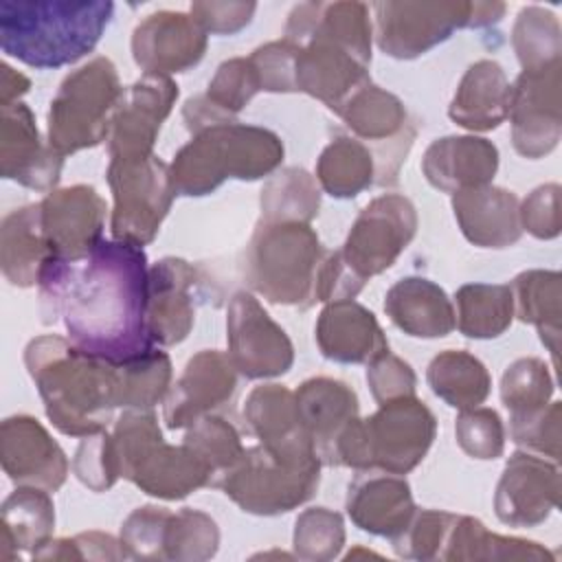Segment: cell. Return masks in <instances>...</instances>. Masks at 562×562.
I'll return each mask as SVG.
<instances>
[{
	"label": "cell",
	"mask_w": 562,
	"mask_h": 562,
	"mask_svg": "<svg viewBox=\"0 0 562 562\" xmlns=\"http://www.w3.org/2000/svg\"><path fill=\"white\" fill-rule=\"evenodd\" d=\"M108 182L114 193V239L134 246L149 244L176 195L167 165L154 154L138 160H112Z\"/></svg>",
	"instance_id": "cell-11"
},
{
	"label": "cell",
	"mask_w": 562,
	"mask_h": 562,
	"mask_svg": "<svg viewBox=\"0 0 562 562\" xmlns=\"http://www.w3.org/2000/svg\"><path fill=\"white\" fill-rule=\"evenodd\" d=\"M0 171L29 189H50L61 171V156L44 145L31 110L15 101L2 105L0 119Z\"/></svg>",
	"instance_id": "cell-20"
},
{
	"label": "cell",
	"mask_w": 562,
	"mask_h": 562,
	"mask_svg": "<svg viewBox=\"0 0 562 562\" xmlns=\"http://www.w3.org/2000/svg\"><path fill=\"white\" fill-rule=\"evenodd\" d=\"M345 540L342 520L338 514L314 507L301 514L294 531V547L303 558H331Z\"/></svg>",
	"instance_id": "cell-46"
},
{
	"label": "cell",
	"mask_w": 562,
	"mask_h": 562,
	"mask_svg": "<svg viewBox=\"0 0 562 562\" xmlns=\"http://www.w3.org/2000/svg\"><path fill=\"white\" fill-rule=\"evenodd\" d=\"M520 222L536 237H555L558 235V187H540L536 189L522 204Z\"/></svg>",
	"instance_id": "cell-54"
},
{
	"label": "cell",
	"mask_w": 562,
	"mask_h": 562,
	"mask_svg": "<svg viewBox=\"0 0 562 562\" xmlns=\"http://www.w3.org/2000/svg\"><path fill=\"white\" fill-rule=\"evenodd\" d=\"M391 321L417 338H439L452 331L454 310L446 292L428 279L406 277L397 281L384 301Z\"/></svg>",
	"instance_id": "cell-31"
},
{
	"label": "cell",
	"mask_w": 562,
	"mask_h": 562,
	"mask_svg": "<svg viewBox=\"0 0 562 562\" xmlns=\"http://www.w3.org/2000/svg\"><path fill=\"white\" fill-rule=\"evenodd\" d=\"M125 90L116 68L105 57H94L70 72L48 110V145L64 158L83 147H94L110 136Z\"/></svg>",
	"instance_id": "cell-9"
},
{
	"label": "cell",
	"mask_w": 562,
	"mask_h": 562,
	"mask_svg": "<svg viewBox=\"0 0 562 562\" xmlns=\"http://www.w3.org/2000/svg\"><path fill=\"white\" fill-rule=\"evenodd\" d=\"M367 382L371 386L373 397L380 404L413 395L417 384L413 369L404 360L391 356L389 351L371 360V367L367 369Z\"/></svg>",
	"instance_id": "cell-52"
},
{
	"label": "cell",
	"mask_w": 562,
	"mask_h": 562,
	"mask_svg": "<svg viewBox=\"0 0 562 562\" xmlns=\"http://www.w3.org/2000/svg\"><path fill=\"white\" fill-rule=\"evenodd\" d=\"M454 217L463 235L483 248H505L520 237V209L512 191L474 187L452 198Z\"/></svg>",
	"instance_id": "cell-28"
},
{
	"label": "cell",
	"mask_w": 562,
	"mask_h": 562,
	"mask_svg": "<svg viewBox=\"0 0 562 562\" xmlns=\"http://www.w3.org/2000/svg\"><path fill=\"white\" fill-rule=\"evenodd\" d=\"M417 215L411 200L397 193L380 195L362 209L340 250L345 263L367 281L391 268L413 239Z\"/></svg>",
	"instance_id": "cell-13"
},
{
	"label": "cell",
	"mask_w": 562,
	"mask_h": 562,
	"mask_svg": "<svg viewBox=\"0 0 562 562\" xmlns=\"http://www.w3.org/2000/svg\"><path fill=\"white\" fill-rule=\"evenodd\" d=\"M0 457L7 476L18 485L55 492L68 474V461L61 448L29 415H15L2 422Z\"/></svg>",
	"instance_id": "cell-19"
},
{
	"label": "cell",
	"mask_w": 562,
	"mask_h": 562,
	"mask_svg": "<svg viewBox=\"0 0 562 562\" xmlns=\"http://www.w3.org/2000/svg\"><path fill=\"white\" fill-rule=\"evenodd\" d=\"M55 525L53 503L42 487L22 485L2 503V555L9 549H33L48 542Z\"/></svg>",
	"instance_id": "cell-33"
},
{
	"label": "cell",
	"mask_w": 562,
	"mask_h": 562,
	"mask_svg": "<svg viewBox=\"0 0 562 562\" xmlns=\"http://www.w3.org/2000/svg\"><path fill=\"white\" fill-rule=\"evenodd\" d=\"M426 378L437 397L461 411L479 406L490 393L487 369L468 351L435 356Z\"/></svg>",
	"instance_id": "cell-34"
},
{
	"label": "cell",
	"mask_w": 562,
	"mask_h": 562,
	"mask_svg": "<svg viewBox=\"0 0 562 562\" xmlns=\"http://www.w3.org/2000/svg\"><path fill=\"white\" fill-rule=\"evenodd\" d=\"M72 470L77 479L94 492L112 487V483L121 476L114 439L108 437L103 430L97 435H88L77 448Z\"/></svg>",
	"instance_id": "cell-45"
},
{
	"label": "cell",
	"mask_w": 562,
	"mask_h": 562,
	"mask_svg": "<svg viewBox=\"0 0 562 562\" xmlns=\"http://www.w3.org/2000/svg\"><path fill=\"white\" fill-rule=\"evenodd\" d=\"M459 446L474 459H496L503 452V424L492 408H468L459 415L457 426Z\"/></svg>",
	"instance_id": "cell-47"
},
{
	"label": "cell",
	"mask_w": 562,
	"mask_h": 562,
	"mask_svg": "<svg viewBox=\"0 0 562 562\" xmlns=\"http://www.w3.org/2000/svg\"><path fill=\"white\" fill-rule=\"evenodd\" d=\"M452 518V514L443 512H417L408 520L406 529L393 538V547L406 558H435L439 555V547L446 542Z\"/></svg>",
	"instance_id": "cell-48"
},
{
	"label": "cell",
	"mask_w": 562,
	"mask_h": 562,
	"mask_svg": "<svg viewBox=\"0 0 562 562\" xmlns=\"http://www.w3.org/2000/svg\"><path fill=\"white\" fill-rule=\"evenodd\" d=\"M244 417L261 446L288 461H321L299 417L294 395L277 384L257 386L244 406Z\"/></svg>",
	"instance_id": "cell-22"
},
{
	"label": "cell",
	"mask_w": 562,
	"mask_h": 562,
	"mask_svg": "<svg viewBox=\"0 0 562 562\" xmlns=\"http://www.w3.org/2000/svg\"><path fill=\"white\" fill-rule=\"evenodd\" d=\"M558 70L560 61L538 70H522L516 86H512L514 147L527 158H538L558 143Z\"/></svg>",
	"instance_id": "cell-16"
},
{
	"label": "cell",
	"mask_w": 562,
	"mask_h": 562,
	"mask_svg": "<svg viewBox=\"0 0 562 562\" xmlns=\"http://www.w3.org/2000/svg\"><path fill=\"white\" fill-rule=\"evenodd\" d=\"M498 167V151L485 138L446 136L435 140L426 154L422 169L432 187L446 193L487 184Z\"/></svg>",
	"instance_id": "cell-25"
},
{
	"label": "cell",
	"mask_w": 562,
	"mask_h": 562,
	"mask_svg": "<svg viewBox=\"0 0 562 562\" xmlns=\"http://www.w3.org/2000/svg\"><path fill=\"white\" fill-rule=\"evenodd\" d=\"M316 342L336 362H369L389 351L375 316L353 301H336L321 312Z\"/></svg>",
	"instance_id": "cell-26"
},
{
	"label": "cell",
	"mask_w": 562,
	"mask_h": 562,
	"mask_svg": "<svg viewBox=\"0 0 562 562\" xmlns=\"http://www.w3.org/2000/svg\"><path fill=\"white\" fill-rule=\"evenodd\" d=\"M553 408H555V404L549 408V413L542 406V408H536L529 413L512 415L509 428H512L514 441L522 448H529L540 454L547 452L549 457L558 459V413H560V408L551 415Z\"/></svg>",
	"instance_id": "cell-51"
},
{
	"label": "cell",
	"mask_w": 562,
	"mask_h": 562,
	"mask_svg": "<svg viewBox=\"0 0 562 562\" xmlns=\"http://www.w3.org/2000/svg\"><path fill=\"white\" fill-rule=\"evenodd\" d=\"M362 138L386 140L406 130V110L397 97L380 90L371 81L362 86L338 112Z\"/></svg>",
	"instance_id": "cell-37"
},
{
	"label": "cell",
	"mask_w": 562,
	"mask_h": 562,
	"mask_svg": "<svg viewBox=\"0 0 562 562\" xmlns=\"http://www.w3.org/2000/svg\"><path fill=\"white\" fill-rule=\"evenodd\" d=\"M195 268L182 259H162L149 268V334L158 345L187 338L195 318Z\"/></svg>",
	"instance_id": "cell-23"
},
{
	"label": "cell",
	"mask_w": 562,
	"mask_h": 562,
	"mask_svg": "<svg viewBox=\"0 0 562 562\" xmlns=\"http://www.w3.org/2000/svg\"><path fill=\"white\" fill-rule=\"evenodd\" d=\"M26 90H29V79L24 75L15 72L11 66L2 64V72H0V105L15 103Z\"/></svg>",
	"instance_id": "cell-55"
},
{
	"label": "cell",
	"mask_w": 562,
	"mask_h": 562,
	"mask_svg": "<svg viewBox=\"0 0 562 562\" xmlns=\"http://www.w3.org/2000/svg\"><path fill=\"white\" fill-rule=\"evenodd\" d=\"M560 277L558 272H522L514 281L516 310L520 321L536 323L542 342L549 345L551 353L558 351V316H560Z\"/></svg>",
	"instance_id": "cell-39"
},
{
	"label": "cell",
	"mask_w": 562,
	"mask_h": 562,
	"mask_svg": "<svg viewBox=\"0 0 562 562\" xmlns=\"http://www.w3.org/2000/svg\"><path fill=\"white\" fill-rule=\"evenodd\" d=\"M321 206V193L305 169H285L261 191V222H303L307 224Z\"/></svg>",
	"instance_id": "cell-38"
},
{
	"label": "cell",
	"mask_w": 562,
	"mask_h": 562,
	"mask_svg": "<svg viewBox=\"0 0 562 562\" xmlns=\"http://www.w3.org/2000/svg\"><path fill=\"white\" fill-rule=\"evenodd\" d=\"M318 468L321 461H288L259 446L244 450L220 487L244 512L272 516L290 512L314 494Z\"/></svg>",
	"instance_id": "cell-10"
},
{
	"label": "cell",
	"mask_w": 562,
	"mask_h": 562,
	"mask_svg": "<svg viewBox=\"0 0 562 562\" xmlns=\"http://www.w3.org/2000/svg\"><path fill=\"white\" fill-rule=\"evenodd\" d=\"M347 512L360 529L395 538L406 529L415 507L406 481L386 474H367L349 485Z\"/></svg>",
	"instance_id": "cell-29"
},
{
	"label": "cell",
	"mask_w": 562,
	"mask_h": 562,
	"mask_svg": "<svg viewBox=\"0 0 562 562\" xmlns=\"http://www.w3.org/2000/svg\"><path fill=\"white\" fill-rule=\"evenodd\" d=\"M40 314L61 321L79 351L125 364L151 353L149 268L140 246L101 239L81 257H50L37 279Z\"/></svg>",
	"instance_id": "cell-1"
},
{
	"label": "cell",
	"mask_w": 562,
	"mask_h": 562,
	"mask_svg": "<svg viewBox=\"0 0 562 562\" xmlns=\"http://www.w3.org/2000/svg\"><path fill=\"white\" fill-rule=\"evenodd\" d=\"M248 59L259 77L261 90H268V92L296 90V77H294L296 46L292 42L288 40L270 42L266 46H259Z\"/></svg>",
	"instance_id": "cell-49"
},
{
	"label": "cell",
	"mask_w": 562,
	"mask_h": 562,
	"mask_svg": "<svg viewBox=\"0 0 562 562\" xmlns=\"http://www.w3.org/2000/svg\"><path fill=\"white\" fill-rule=\"evenodd\" d=\"M283 40L296 46V90L321 99L329 110L340 112L369 83L371 22L367 4H296L288 15Z\"/></svg>",
	"instance_id": "cell-2"
},
{
	"label": "cell",
	"mask_w": 562,
	"mask_h": 562,
	"mask_svg": "<svg viewBox=\"0 0 562 562\" xmlns=\"http://www.w3.org/2000/svg\"><path fill=\"white\" fill-rule=\"evenodd\" d=\"M112 439L121 474L151 496L182 498L213 485L204 463L184 443L176 448L162 441L154 413L145 408L123 413Z\"/></svg>",
	"instance_id": "cell-8"
},
{
	"label": "cell",
	"mask_w": 562,
	"mask_h": 562,
	"mask_svg": "<svg viewBox=\"0 0 562 562\" xmlns=\"http://www.w3.org/2000/svg\"><path fill=\"white\" fill-rule=\"evenodd\" d=\"M432 437L435 417L424 402L413 395L397 397L367 419L356 417L340 432L329 465L404 474L424 459Z\"/></svg>",
	"instance_id": "cell-6"
},
{
	"label": "cell",
	"mask_w": 562,
	"mask_h": 562,
	"mask_svg": "<svg viewBox=\"0 0 562 562\" xmlns=\"http://www.w3.org/2000/svg\"><path fill=\"white\" fill-rule=\"evenodd\" d=\"M505 13V4L503 2H472L470 7V29H479V26H490L494 22H498Z\"/></svg>",
	"instance_id": "cell-56"
},
{
	"label": "cell",
	"mask_w": 562,
	"mask_h": 562,
	"mask_svg": "<svg viewBox=\"0 0 562 562\" xmlns=\"http://www.w3.org/2000/svg\"><path fill=\"white\" fill-rule=\"evenodd\" d=\"M50 257L53 252L40 222V204H29L4 215L0 228V263L9 283L20 288L35 285Z\"/></svg>",
	"instance_id": "cell-32"
},
{
	"label": "cell",
	"mask_w": 562,
	"mask_h": 562,
	"mask_svg": "<svg viewBox=\"0 0 562 562\" xmlns=\"http://www.w3.org/2000/svg\"><path fill=\"white\" fill-rule=\"evenodd\" d=\"M165 547L167 558H209L217 547V527L206 514L182 509L167 520Z\"/></svg>",
	"instance_id": "cell-44"
},
{
	"label": "cell",
	"mask_w": 562,
	"mask_h": 562,
	"mask_svg": "<svg viewBox=\"0 0 562 562\" xmlns=\"http://www.w3.org/2000/svg\"><path fill=\"white\" fill-rule=\"evenodd\" d=\"M472 2H378L375 40L384 55L413 59L470 26Z\"/></svg>",
	"instance_id": "cell-12"
},
{
	"label": "cell",
	"mask_w": 562,
	"mask_h": 562,
	"mask_svg": "<svg viewBox=\"0 0 562 562\" xmlns=\"http://www.w3.org/2000/svg\"><path fill=\"white\" fill-rule=\"evenodd\" d=\"M119 369V406L151 408L162 400L171 380V362L167 353L154 349L151 353L116 364Z\"/></svg>",
	"instance_id": "cell-42"
},
{
	"label": "cell",
	"mask_w": 562,
	"mask_h": 562,
	"mask_svg": "<svg viewBox=\"0 0 562 562\" xmlns=\"http://www.w3.org/2000/svg\"><path fill=\"white\" fill-rule=\"evenodd\" d=\"M26 369L44 400L48 419L66 435L101 432L119 406V369L70 340L40 336L24 351Z\"/></svg>",
	"instance_id": "cell-3"
},
{
	"label": "cell",
	"mask_w": 562,
	"mask_h": 562,
	"mask_svg": "<svg viewBox=\"0 0 562 562\" xmlns=\"http://www.w3.org/2000/svg\"><path fill=\"white\" fill-rule=\"evenodd\" d=\"M237 386L235 367L220 351H200L193 356L171 389L165 404V422L169 428L191 426L195 419L226 404Z\"/></svg>",
	"instance_id": "cell-21"
},
{
	"label": "cell",
	"mask_w": 562,
	"mask_h": 562,
	"mask_svg": "<svg viewBox=\"0 0 562 562\" xmlns=\"http://www.w3.org/2000/svg\"><path fill=\"white\" fill-rule=\"evenodd\" d=\"M169 512L162 507H138L123 525L121 544L130 549L136 558H162L165 527Z\"/></svg>",
	"instance_id": "cell-50"
},
{
	"label": "cell",
	"mask_w": 562,
	"mask_h": 562,
	"mask_svg": "<svg viewBox=\"0 0 562 562\" xmlns=\"http://www.w3.org/2000/svg\"><path fill=\"white\" fill-rule=\"evenodd\" d=\"M206 50V33L193 15L158 11L147 15L132 35L134 61L147 75L182 72L195 66Z\"/></svg>",
	"instance_id": "cell-17"
},
{
	"label": "cell",
	"mask_w": 562,
	"mask_h": 562,
	"mask_svg": "<svg viewBox=\"0 0 562 562\" xmlns=\"http://www.w3.org/2000/svg\"><path fill=\"white\" fill-rule=\"evenodd\" d=\"M283 145L277 134L239 123H222L195 134L169 169L176 193L206 195L226 178L257 180L281 165Z\"/></svg>",
	"instance_id": "cell-5"
},
{
	"label": "cell",
	"mask_w": 562,
	"mask_h": 562,
	"mask_svg": "<svg viewBox=\"0 0 562 562\" xmlns=\"http://www.w3.org/2000/svg\"><path fill=\"white\" fill-rule=\"evenodd\" d=\"M316 178L329 195L353 198L373 180V156L360 140L340 136L323 149Z\"/></svg>",
	"instance_id": "cell-36"
},
{
	"label": "cell",
	"mask_w": 562,
	"mask_h": 562,
	"mask_svg": "<svg viewBox=\"0 0 562 562\" xmlns=\"http://www.w3.org/2000/svg\"><path fill=\"white\" fill-rule=\"evenodd\" d=\"M321 261L318 237L307 224L261 222L246 250L244 274L268 301L307 307L314 301Z\"/></svg>",
	"instance_id": "cell-7"
},
{
	"label": "cell",
	"mask_w": 562,
	"mask_h": 562,
	"mask_svg": "<svg viewBox=\"0 0 562 562\" xmlns=\"http://www.w3.org/2000/svg\"><path fill=\"white\" fill-rule=\"evenodd\" d=\"M255 9V2H193L191 15L204 33L233 35L252 20Z\"/></svg>",
	"instance_id": "cell-53"
},
{
	"label": "cell",
	"mask_w": 562,
	"mask_h": 562,
	"mask_svg": "<svg viewBox=\"0 0 562 562\" xmlns=\"http://www.w3.org/2000/svg\"><path fill=\"white\" fill-rule=\"evenodd\" d=\"M178 97V86L162 75L140 77L123 97L110 130L112 160H138L151 156L160 123Z\"/></svg>",
	"instance_id": "cell-15"
},
{
	"label": "cell",
	"mask_w": 562,
	"mask_h": 562,
	"mask_svg": "<svg viewBox=\"0 0 562 562\" xmlns=\"http://www.w3.org/2000/svg\"><path fill=\"white\" fill-rule=\"evenodd\" d=\"M228 358L246 378H274L292 367L294 353L285 331L246 292H237L226 318Z\"/></svg>",
	"instance_id": "cell-14"
},
{
	"label": "cell",
	"mask_w": 562,
	"mask_h": 562,
	"mask_svg": "<svg viewBox=\"0 0 562 562\" xmlns=\"http://www.w3.org/2000/svg\"><path fill=\"white\" fill-rule=\"evenodd\" d=\"M112 13L108 0H2L0 46L33 68L68 66L92 53Z\"/></svg>",
	"instance_id": "cell-4"
},
{
	"label": "cell",
	"mask_w": 562,
	"mask_h": 562,
	"mask_svg": "<svg viewBox=\"0 0 562 562\" xmlns=\"http://www.w3.org/2000/svg\"><path fill=\"white\" fill-rule=\"evenodd\" d=\"M512 86L496 61L472 64L450 103V119L468 130H494L509 116Z\"/></svg>",
	"instance_id": "cell-30"
},
{
	"label": "cell",
	"mask_w": 562,
	"mask_h": 562,
	"mask_svg": "<svg viewBox=\"0 0 562 562\" xmlns=\"http://www.w3.org/2000/svg\"><path fill=\"white\" fill-rule=\"evenodd\" d=\"M512 42L522 70H538L560 61V24L542 7H525L518 13Z\"/></svg>",
	"instance_id": "cell-41"
},
{
	"label": "cell",
	"mask_w": 562,
	"mask_h": 562,
	"mask_svg": "<svg viewBox=\"0 0 562 562\" xmlns=\"http://www.w3.org/2000/svg\"><path fill=\"white\" fill-rule=\"evenodd\" d=\"M105 202L92 187L57 189L40 202V222L53 257H81L103 237Z\"/></svg>",
	"instance_id": "cell-18"
},
{
	"label": "cell",
	"mask_w": 562,
	"mask_h": 562,
	"mask_svg": "<svg viewBox=\"0 0 562 562\" xmlns=\"http://www.w3.org/2000/svg\"><path fill=\"white\" fill-rule=\"evenodd\" d=\"M514 296L509 285L470 283L457 292V327L470 338H496L509 323Z\"/></svg>",
	"instance_id": "cell-35"
},
{
	"label": "cell",
	"mask_w": 562,
	"mask_h": 562,
	"mask_svg": "<svg viewBox=\"0 0 562 562\" xmlns=\"http://www.w3.org/2000/svg\"><path fill=\"white\" fill-rule=\"evenodd\" d=\"M551 380L547 367L536 358L516 360L503 375L501 397L512 415L542 408L551 395Z\"/></svg>",
	"instance_id": "cell-43"
},
{
	"label": "cell",
	"mask_w": 562,
	"mask_h": 562,
	"mask_svg": "<svg viewBox=\"0 0 562 562\" xmlns=\"http://www.w3.org/2000/svg\"><path fill=\"white\" fill-rule=\"evenodd\" d=\"M294 400L316 457L329 465L340 432L358 417L356 393L340 380L312 378L301 384Z\"/></svg>",
	"instance_id": "cell-27"
},
{
	"label": "cell",
	"mask_w": 562,
	"mask_h": 562,
	"mask_svg": "<svg viewBox=\"0 0 562 562\" xmlns=\"http://www.w3.org/2000/svg\"><path fill=\"white\" fill-rule=\"evenodd\" d=\"M184 446L204 463L215 487H220V481L244 454L237 430L226 419L213 415H204L191 424Z\"/></svg>",
	"instance_id": "cell-40"
},
{
	"label": "cell",
	"mask_w": 562,
	"mask_h": 562,
	"mask_svg": "<svg viewBox=\"0 0 562 562\" xmlns=\"http://www.w3.org/2000/svg\"><path fill=\"white\" fill-rule=\"evenodd\" d=\"M558 501V472L531 454H514L496 490V514L509 525L544 520Z\"/></svg>",
	"instance_id": "cell-24"
}]
</instances>
